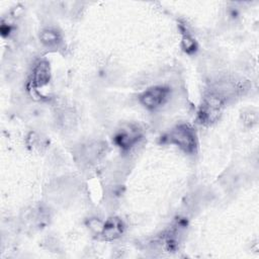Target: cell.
<instances>
[{"label": "cell", "instance_id": "obj_1", "mask_svg": "<svg viewBox=\"0 0 259 259\" xmlns=\"http://www.w3.org/2000/svg\"><path fill=\"white\" fill-rule=\"evenodd\" d=\"M170 143L177 145L183 151L192 153L196 148V138L194 130L188 124L177 125L168 136Z\"/></svg>", "mask_w": 259, "mask_h": 259}, {"label": "cell", "instance_id": "obj_2", "mask_svg": "<svg viewBox=\"0 0 259 259\" xmlns=\"http://www.w3.org/2000/svg\"><path fill=\"white\" fill-rule=\"evenodd\" d=\"M224 99L213 91L206 95L203 99L199 110V119L203 123H211L215 121L223 110Z\"/></svg>", "mask_w": 259, "mask_h": 259}, {"label": "cell", "instance_id": "obj_3", "mask_svg": "<svg viewBox=\"0 0 259 259\" xmlns=\"http://www.w3.org/2000/svg\"><path fill=\"white\" fill-rule=\"evenodd\" d=\"M168 94V89L161 86H156L146 90L141 96L140 101L148 108H155L161 105Z\"/></svg>", "mask_w": 259, "mask_h": 259}, {"label": "cell", "instance_id": "obj_4", "mask_svg": "<svg viewBox=\"0 0 259 259\" xmlns=\"http://www.w3.org/2000/svg\"><path fill=\"white\" fill-rule=\"evenodd\" d=\"M51 77L50 73V66L48 62L40 61L36 64L33 69V79L32 82L35 87H41L46 85Z\"/></svg>", "mask_w": 259, "mask_h": 259}, {"label": "cell", "instance_id": "obj_5", "mask_svg": "<svg viewBox=\"0 0 259 259\" xmlns=\"http://www.w3.org/2000/svg\"><path fill=\"white\" fill-rule=\"evenodd\" d=\"M140 134H139V130L137 127H133V126H128L124 130H121L117 136H116V143L120 146V147H124L127 148L132 145H134L139 138Z\"/></svg>", "mask_w": 259, "mask_h": 259}, {"label": "cell", "instance_id": "obj_6", "mask_svg": "<svg viewBox=\"0 0 259 259\" xmlns=\"http://www.w3.org/2000/svg\"><path fill=\"white\" fill-rule=\"evenodd\" d=\"M122 232V224L117 219L108 220L102 230V234L106 239H115L117 238Z\"/></svg>", "mask_w": 259, "mask_h": 259}, {"label": "cell", "instance_id": "obj_7", "mask_svg": "<svg viewBox=\"0 0 259 259\" xmlns=\"http://www.w3.org/2000/svg\"><path fill=\"white\" fill-rule=\"evenodd\" d=\"M39 38H40V41L48 47L57 46L61 40L60 33L57 30H54L51 28L42 30L39 35Z\"/></svg>", "mask_w": 259, "mask_h": 259}, {"label": "cell", "instance_id": "obj_8", "mask_svg": "<svg viewBox=\"0 0 259 259\" xmlns=\"http://www.w3.org/2000/svg\"><path fill=\"white\" fill-rule=\"evenodd\" d=\"M181 47L186 53H192L196 48V44L188 33H184L181 41Z\"/></svg>", "mask_w": 259, "mask_h": 259}, {"label": "cell", "instance_id": "obj_9", "mask_svg": "<svg viewBox=\"0 0 259 259\" xmlns=\"http://www.w3.org/2000/svg\"><path fill=\"white\" fill-rule=\"evenodd\" d=\"M89 228L95 233H102L104 225L98 219H91L88 223Z\"/></svg>", "mask_w": 259, "mask_h": 259}]
</instances>
